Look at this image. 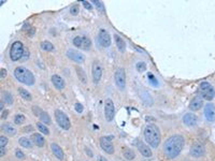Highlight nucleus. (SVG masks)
Masks as SVG:
<instances>
[{
  "label": "nucleus",
  "mask_w": 215,
  "mask_h": 161,
  "mask_svg": "<svg viewBox=\"0 0 215 161\" xmlns=\"http://www.w3.org/2000/svg\"><path fill=\"white\" fill-rule=\"evenodd\" d=\"M185 144V139L180 134L172 135L164 144V153L168 159H174L182 151Z\"/></svg>",
  "instance_id": "1"
},
{
  "label": "nucleus",
  "mask_w": 215,
  "mask_h": 161,
  "mask_svg": "<svg viewBox=\"0 0 215 161\" xmlns=\"http://www.w3.org/2000/svg\"><path fill=\"white\" fill-rule=\"evenodd\" d=\"M144 139L151 147L157 148L160 144V140H161L159 128L154 124H148L144 128Z\"/></svg>",
  "instance_id": "2"
},
{
  "label": "nucleus",
  "mask_w": 215,
  "mask_h": 161,
  "mask_svg": "<svg viewBox=\"0 0 215 161\" xmlns=\"http://www.w3.org/2000/svg\"><path fill=\"white\" fill-rule=\"evenodd\" d=\"M14 76L17 81L23 84H26L29 86L35 84V76H33L32 72H30L24 67H17L14 70Z\"/></svg>",
  "instance_id": "3"
},
{
  "label": "nucleus",
  "mask_w": 215,
  "mask_h": 161,
  "mask_svg": "<svg viewBox=\"0 0 215 161\" xmlns=\"http://www.w3.org/2000/svg\"><path fill=\"white\" fill-rule=\"evenodd\" d=\"M199 92L201 95V98L207 101H211L215 98V90L213 86L208 82H202L199 85Z\"/></svg>",
  "instance_id": "4"
},
{
  "label": "nucleus",
  "mask_w": 215,
  "mask_h": 161,
  "mask_svg": "<svg viewBox=\"0 0 215 161\" xmlns=\"http://www.w3.org/2000/svg\"><path fill=\"white\" fill-rule=\"evenodd\" d=\"M24 45L21 41H15L10 49V58L12 61H17L24 56Z\"/></svg>",
  "instance_id": "5"
},
{
  "label": "nucleus",
  "mask_w": 215,
  "mask_h": 161,
  "mask_svg": "<svg viewBox=\"0 0 215 161\" xmlns=\"http://www.w3.org/2000/svg\"><path fill=\"white\" fill-rule=\"evenodd\" d=\"M55 118H56V121H57L58 126H59L60 128H62L64 130H69L71 124H70V121H69V118H68V116L62 112V111H60V110L55 111Z\"/></svg>",
  "instance_id": "6"
},
{
  "label": "nucleus",
  "mask_w": 215,
  "mask_h": 161,
  "mask_svg": "<svg viewBox=\"0 0 215 161\" xmlns=\"http://www.w3.org/2000/svg\"><path fill=\"white\" fill-rule=\"evenodd\" d=\"M114 81L116 86L118 87V89L123 90L126 87V72L123 68H118L115 71L114 74Z\"/></svg>",
  "instance_id": "7"
},
{
  "label": "nucleus",
  "mask_w": 215,
  "mask_h": 161,
  "mask_svg": "<svg viewBox=\"0 0 215 161\" xmlns=\"http://www.w3.org/2000/svg\"><path fill=\"white\" fill-rule=\"evenodd\" d=\"M73 45L78 49L87 51L92 47V41L89 40V38L85 37V36H83V37L78 36L73 39Z\"/></svg>",
  "instance_id": "8"
},
{
  "label": "nucleus",
  "mask_w": 215,
  "mask_h": 161,
  "mask_svg": "<svg viewBox=\"0 0 215 161\" xmlns=\"http://www.w3.org/2000/svg\"><path fill=\"white\" fill-rule=\"evenodd\" d=\"M115 116V108L114 103L111 99H107L105 101V117L107 121H112Z\"/></svg>",
  "instance_id": "9"
},
{
  "label": "nucleus",
  "mask_w": 215,
  "mask_h": 161,
  "mask_svg": "<svg viewBox=\"0 0 215 161\" xmlns=\"http://www.w3.org/2000/svg\"><path fill=\"white\" fill-rule=\"evenodd\" d=\"M92 81L95 84H98L100 82L101 78H102V66L98 60H95L92 62Z\"/></svg>",
  "instance_id": "10"
},
{
  "label": "nucleus",
  "mask_w": 215,
  "mask_h": 161,
  "mask_svg": "<svg viewBox=\"0 0 215 161\" xmlns=\"http://www.w3.org/2000/svg\"><path fill=\"white\" fill-rule=\"evenodd\" d=\"M113 137H102L100 139V146L103 149V151H105L109 155H113L114 154V146L111 143Z\"/></svg>",
  "instance_id": "11"
},
{
  "label": "nucleus",
  "mask_w": 215,
  "mask_h": 161,
  "mask_svg": "<svg viewBox=\"0 0 215 161\" xmlns=\"http://www.w3.org/2000/svg\"><path fill=\"white\" fill-rule=\"evenodd\" d=\"M67 56L71 60L75 61L78 63H83L85 60V56L82 53H80L79 51H74V49H68Z\"/></svg>",
  "instance_id": "12"
},
{
  "label": "nucleus",
  "mask_w": 215,
  "mask_h": 161,
  "mask_svg": "<svg viewBox=\"0 0 215 161\" xmlns=\"http://www.w3.org/2000/svg\"><path fill=\"white\" fill-rule=\"evenodd\" d=\"M99 42L103 47H109L111 45V37L108 31L105 29H101L99 31Z\"/></svg>",
  "instance_id": "13"
},
{
  "label": "nucleus",
  "mask_w": 215,
  "mask_h": 161,
  "mask_svg": "<svg viewBox=\"0 0 215 161\" xmlns=\"http://www.w3.org/2000/svg\"><path fill=\"white\" fill-rule=\"evenodd\" d=\"M189 153H191V156L194 158H200L202 157L203 155H204L205 150H204V147L202 146V145L200 144H194L193 146L191 147V150H189Z\"/></svg>",
  "instance_id": "14"
},
{
  "label": "nucleus",
  "mask_w": 215,
  "mask_h": 161,
  "mask_svg": "<svg viewBox=\"0 0 215 161\" xmlns=\"http://www.w3.org/2000/svg\"><path fill=\"white\" fill-rule=\"evenodd\" d=\"M204 117L208 121H213L215 119V106L212 103H208L204 106Z\"/></svg>",
  "instance_id": "15"
},
{
  "label": "nucleus",
  "mask_w": 215,
  "mask_h": 161,
  "mask_svg": "<svg viewBox=\"0 0 215 161\" xmlns=\"http://www.w3.org/2000/svg\"><path fill=\"white\" fill-rule=\"evenodd\" d=\"M203 99L201 98V96H196L195 98L193 99V100L191 101V103H189L188 108L191 111H198L200 110L201 108H202V104H203Z\"/></svg>",
  "instance_id": "16"
},
{
  "label": "nucleus",
  "mask_w": 215,
  "mask_h": 161,
  "mask_svg": "<svg viewBox=\"0 0 215 161\" xmlns=\"http://www.w3.org/2000/svg\"><path fill=\"white\" fill-rule=\"evenodd\" d=\"M183 122H184L186 126L193 127L197 125L198 118H197V116L195 114H193V113H188V114H185L184 116H183Z\"/></svg>",
  "instance_id": "17"
},
{
  "label": "nucleus",
  "mask_w": 215,
  "mask_h": 161,
  "mask_svg": "<svg viewBox=\"0 0 215 161\" xmlns=\"http://www.w3.org/2000/svg\"><path fill=\"white\" fill-rule=\"evenodd\" d=\"M51 149H52V153L54 154V156H55L57 159L64 160L65 154H64V151H62V147H60L59 145H57L56 143H52V144H51Z\"/></svg>",
  "instance_id": "18"
},
{
  "label": "nucleus",
  "mask_w": 215,
  "mask_h": 161,
  "mask_svg": "<svg viewBox=\"0 0 215 161\" xmlns=\"http://www.w3.org/2000/svg\"><path fill=\"white\" fill-rule=\"evenodd\" d=\"M138 149H139L140 154H141L142 156H144V157L148 158V157H152V156H153V153H152L151 148L148 146V145L144 144V143H142V142L138 143Z\"/></svg>",
  "instance_id": "19"
},
{
  "label": "nucleus",
  "mask_w": 215,
  "mask_h": 161,
  "mask_svg": "<svg viewBox=\"0 0 215 161\" xmlns=\"http://www.w3.org/2000/svg\"><path fill=\"white\" fill-rule=\"evenodd\" d=\"M52 83H53V85L55 86L56 88H57L58 90H62L65 88V81L64 78H62V76L57 75V74H54L53 76H52Z\"/></svg>",
  "instance_id": "20"
},
{
  "label": "nucleus",
  "mask_w": 215,
  "mask_h": 161,
  "mask_svg": "<svg viewBox=\"0 0 215 161\" xmlns=\"http://www.w3.org/2000/svg\"><path fill=\"white\" fill-rule=\"evenodd\" d=\"M114 40L115 43H116V47L118 49V51L121 53H124L126 51V42L119 37L118 35H114Z\"/></svg>",
  "instance_id": "21"
},
{
  "label": "nucleus",
  "mask_w": 215,
  "mask_h": 161,
  "mask_svg": "<svg viewBox=\"0 0 215 161\" xmlns=\"http://www.w3.org/2000/svg\"><path fill=\"white\" fill-rule=\"evenodd\" d=\"M31 139H32L33 143H35L38 147H43V146H44L45 140H44V138L40 134V133H33V134L31 135Z\"/></svg>",
  "instance_id": "22"
},
{
  "label": "nucleus",
  "mask_w": 215,
  "mask_h": 161,
  "mask_svg": "<svg viewBox=\"0 0 215 161\" xmlns=\"http://www.w3.org/2000/svg\"><path fill=\"white\" fill-rule=\"evenodd\" d=\"M75 70H76V74H78L79 80L82 82L83 84L87 83V76H86V73L84 72V70H83L82 68H80V67H76Z\"/></svg>",
  "instance_id": "23"
},
{
  "label": "nucleus",
  "mask_w": 215,
  "mask_h": 161,
  "mask_svg": "<svg viewBox=\"0 0 215 161\" xmlns=\"http://www.w3.org/2000/svg\"><path fill=\"white\" fill-rule=\"evenodd\" d=\"M141 99L145 102L148 105H153V99H152V97L150 96V94H148V91H145V90H143V91L141 92Z\"/></svg>",
  "instance_id": "24"
},
{
  "label": "nucleus",
  "mask_w": 215,
  "mask_h": 161,
  "mask_svg": "<svg viewBox=\"0 0 215 161\" xmlns=\"http://www.w3.org/2000/svg\"><path fill=\"white\" fill-rule=\"evenodd\" d=\"M2 129H3L4 132H6V134L11 135V137H13V135H15V133H16V130H15V129L13 128V127L11 126V125H9V124L3 125V126H2Z\"/></svg>",
  "instance_id": "25"
},
{
  "label": "nucleus",
  "mask_w": 215,
  "mask_h": 161,
  "mask_svg": "<svg viewBox=\"0 0 215 161\" xmlns=\"http://www.w3.org/2000/svg\"><path fill=\"white\" fill-rule=\"evenodd\" d=\"M19 94L23 99H25V100H27V101H30L31 99H32L30 92H28L26 89H24V88H19Z\"/></svg>",
  "instance_id": "26"
},
{
  "label": "nucleus",
  "mask_w": 215,
  "mask_h": 161,
  "mask_svg": "<svg viewBox=\"0 0 215 161\" xmlns=\"http://www.w3.org/2000/svg\"><path fill=\"white\" fill-rule=\"evenodd\" d=\"M123 155L127 160H133L135 158V153H133V150H131V149H129V148L124 149Z\"/></svg>",
  "instance_id": "27"
},
{
  "label": "nucleus",
  "mask_w": 215,
  "mask_h": 161,
  "mask_svg": "<svg viewBox=\"0 0 215 161\" xmlns=\"http://www.w3.org/2000/svg\"><path fill=\"white\" fill-rule=\"evenodd\" d=\"M19 143L22 145V147H25V148H30L32 146V143H31L29 139H27V138H21L19 140Z\"/></svg>",
  "instance_id": "28"
},
{
  "label": "nucleus",
  "mask_w": 215,
  "mask_h": 161,
  "mask_svg": "<svg viewBox=\"0 0 215 161\" xmlns=\"http://www.w3.org/2000/svg\"><path fill=\"white\" fill-rule=\"evenodd\" d=\"M41 49L46 52H52L54 51V45L51 42H49V41H43L41 43Z\"/></svg>",
  "instance_id": "29"
},
{
  "label": "nucleus",
  "mask_w": 215,
  "mask_h": 161,
  "mask_svg": "<svg viewBox=\"0 0 215 161\" xmlns=\"http://www.w3.org/2000/svg\"><path fill=\"white\" fill-rule=\"evenodd\" d=\"M40 121H41L44 125H49L51 124V117L47 113L42 112V114L40 115Z\"/></svg>",
  "instance_id": "30"
},
{
  "label": "nucleus",
  "mask_w": 215,
  "mask_h": 161,
  "mask_svg": "<svg viewBox=\"0 0 215 161\" xmlns=\"http://www.w3.org/2000/svg\"><path fill=\"white\" fill-rule=\"evenodd\" d=\"M37 128L39 129V131L41 133H43V134H47V135L49 134V130L47 129V127L45 126L43 122H38V124H37Z\"/></svg>",
  "instance_id": "31"
},
{
  "label": "nucleus",
  "mask_w": 215,
  "mask_h": 161,
  "mask_svg": "<svg viewBox=\"0 0 215 161\" xmlns=\"http://www.w3.org/2000/svg\"><path fill=\"white\" fill-rule=\"evenodd\" d=\"M3 96H4V102L9 105L13 104V96L10 94L9 91H4L3 92Z\"/></svg>",
  "instance_id": "32"
},
{
  "label": "nucleus",
  "mask_w": 215,
  "mask_h": 161,
  "mask_svg": "<svg viewBox=\"0 0 215 161\" xmlns=\"http://www.w3.org/2000/svg\"><path fill=\"white\" fill-rule=\"evenodd\" d=\"M148 82L151 83V85H153L154 87H158V85H159V83H158V80L153 75V74L148 73Z\"/></svg>",
  "instance_id": "33"
},
{
  "label": "nucleus",
  "mask_w": 215,
  "mask_h": 161,
  "mask_svg": "<svg viewBox=\"0 0 215 161\" xmlns=\"http://www.w3.org/2000/svg\"><path fill=\"white\" fill-rule=\"evenodd\" d=\"M135 69H137L139 72H144L146 70L145 62H143V61H139V62H137V65H135Z\"/></svg>",
  "instance_id": "34"
},
{
  "label": "nucleus",
  "mask_w": 215,
  "mask_h": 161,
  "mask_svg": "<svg viewBox=\"0 0 215 161\" xmlns=\"http://www.w3.org/2000/svg\"><path fill=\"white\" fill-rule=\"evenodd\" d=\"M25 121V116L22 114H17L16 116L14 117V122L16 125H22L23 122Z\"/></svg>",
  "instance_id": "35"
},
{
  "label": "nucleus",
  "mask_w": 215,
  "mask_h": 161,
  "mask_svg": "<svg viewBox=\"0 0 215 161\" xmlns=\"http://www.w3.org/2000/svg\"><path fill=\"white\" fill-rule=\"evenodd\" d=\"M92 3L97 6V9H98L99 11L105 12V6H103V3L101 1H98V0H92Z\"/></svg>",
  "instance_id": "36"
},
{
  "label": "nucleus",
  "mask_w": 215,
  "mask_h": 161,
  "mask_svg": "<svg viewBox=\"0 0 215 161\" xmlns=\"http://www.w3.org/2000/svg\"><path fill=\"white\" fill-rule=\"evenodd\" d=\"M79 11H80V6H78V4H74V6H71V9H70V13H71L72 15H78L79 14Z\"/></svg>",
  "instance_id": "37"
},
{
  "label": "nucleus",
  "mask_w": 215,
  "mask_h": 161,
  "mask_svg": "<svg viewBox=\"0 0 215 161\" xmlns=\"http://www.w3.org/2000/svg\"><path fill=\"white\" fill-rule=\"evenodd\" d=\"M8 144V138L1 135L0 137V147H6V145Z\"/></svg>",
  "instance_id": "38"
},
{
  "label": "nucleus",
  "mask_w": 215,
  "mask_h": 161,
  "mask_svg": "<svg viewBox=\"0 0 215 161\" xmlns=\"http://www.w3.org/2000/svg\"><path fill=\"white\" fill-rule=\"evenodd\" d=\"M32 112H33V114L36 115V116H40V115L42 114V111H41V108H39V106H32Z\"/></svg>",
  "instance_id": "39"
},
{
  "label": "nucleus",
  "mask_w": 215,
  "mask_h": 161,
  "mask_svg": "<svg viewBox=\"0 0 215 161\" xmlns=\"http://www.w3.org/2000/svg\"><path fill=\"white\" fill-rule=\"evenodd\" d=\"M74 108H75V111L78 113H82L83 112V110H84V108H83V105L81 103H75V105H74Z\"/></svg>",
  "instance_id": "40"
},
{
  "label": "nucleus",
  "mask_w": 215,
  "mask_h": 161,
  "mask_svg": "<svg viewBox=\"0 0 215 161\" xmlns=\"http://www.w3.org/2000/svg\"><path fill=\"white\" fill-rule=\"evenodd\" d=\"M15 156H16V158H19V159H24V153H23L22 150H19V149H16L15 150Z\"/></svg>",
  "instance_id": "41"
},
{
  "label": "nucleus",
  "mask_w": 215,
  "mask_h": 161,
  "mask_svg": "<svg viewBox=\"0 0 215 161\" xmlns=\"http://www.w3.org/2000/svg\"><path fill=\"white\" fill-rule=\"evenodd\" d=\"M82 3L87 10H92V4H90L88 1H86V0H82Z\"/></svg>",
  "instance_id": "42"
},
{
  "label": "nucleus",
  "mask_w": 215,
  "mask_h": 161,
  "mask_svg": "<svg viewBox=\"0 0 215 161\" xmlns=\"http://www.w3.org/2000/svg\"><path fill=\"white\" fill-rule=\"evenodd\" d=\"M6 76V70L2 68V69H1V74H0V78H4Z\"/></svg>",
  "instance_id": "43"
},
{
  "label": "nucleus",
  "mask_w": 215,
  "mask_h": 161,
  "mask_svg": "<svg viewBox=\"0 0 215 161\" xmlns=\"http://www.w3.org/2000/svg\"><path fill=\"white\" fill-rule=\"evenodd\" d=\"M4 154H6V149H4V147H0V156L3 157Z\"/></svg>",
  "instance_id": "44"
},
{
  "label": "nucleus",
  "mask_w": 215,
  "mask_h": 161,
  "mask_svg": "<svg viewBox=\"0 0 215 161\" xmlns=\"http://www.w3.org/2000/svg\"><path fill=\"white\" fill-rule=\"evenodd\" d=\"M24 131L25 132H30V131H32V127L31 126L26 127V128H24Z\"/></svg>",
  "instance_id": "45"
},
{
  "label": "nucleus",
  "mask_w": 215,
  "mask_h": 161,
  "mask_svg": "<svg viewBox=\"0 0 215 161\" xmlns=\"http://www.w3.org/2000/svg\"><path fill=\"white\" fill-rule=\"evenodd\" d=\"M3 114H2V118H6V116H8V111H4V112H2Z\"/></svg>",
  "instance_id": "46"
},
{
  "label": "nucleus",
  "mask_w": 215,
  "mask_h": 161,
  "mask_svg": "<svg viewBox=\"0 0 215 161\" xmlns=\"http://www.w3.org/2000/svg\"><path fill=\"white\" fill-rule=\"evenodd\" d=\"M86 153H87L88 155H89V157H92V151H90L88 148H86Z\"/></svg>",
  "instance_id": "47"
},
{
  "label": "nucleus",
  "mask_w": 215,
  "mask_h": 161,
  "mask_svg": "<svg viewBox=\"0 0 215 161\" xmlns=\"http://www.w3.org/2000/svg\"><path fill=\"white\" fill-rule=\"evenodd\" d=\"M99 161H108V160L105 159V157H100V158H99Z\"/></svg>",
  "instance_id": "48"
}]
</instances>
